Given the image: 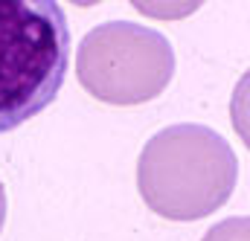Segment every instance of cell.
Masks as SVG:
<instances>
[{
    "instance_id": "277c9868",
    "label": "cell",
    "mask_w": 250,
    "mask_h": 241,
    "mask_svg": "<svg viewBox=\"0 0 250 241\" xmlns=\"http://www.w3.org/2000/svg\"><path fill=\"white\" fill-rule=\"evenodd\" d=\"M204 241H248V218H230L209 230Z\"/></svg>"
},
{
    "instance_id": "6da1fadb",
    "label": "cell",
    "mask_w": 250,
    "mask_h": 241,
    "mask_svg": "<svg viewBox=\"0 0 250 241\" xmlns=\"http://www.w3.org/2000/svg\"><path fill=\"white\" fill-rule=\"evenodd\" d=\"M70 23L56 0H0V134L47 111L64 87Z\"/></svg>"
},
{
    "instance_id": "7a4b0ae2",
    "label": "cell",
    "mask_w": 250,
    "mask_h": 241,
    "mask_svg": "<svg viewBox=\"0 0 250 241\" xmlns=\"http://www.w3.org/2000/svg\"><path fill=\"white\" fill-rule=\"evenodd\" d=\"M239 163L221 134L204 125H172L140 154L137 178L146 203L175 221L215 212L236 186Z\"/></svg>"
},
{
    "instance_id": "3957f363",
    "label": "cell",
    "mask_w": 250,
    "mask_h": 241,
    "mask_svg": "<svg viewBox=\"0 0 250 241\" xmlns=\"http://www.w3.org/2000/svg\"><path fill=\"white\" fill-rule=\"evenodd\" d=\"M76 64L82 84L96 99L131 105L157 96L169 84L175 73V53L160 32L114 20L84 35Z\"/></svg>"
}]
</instances>
